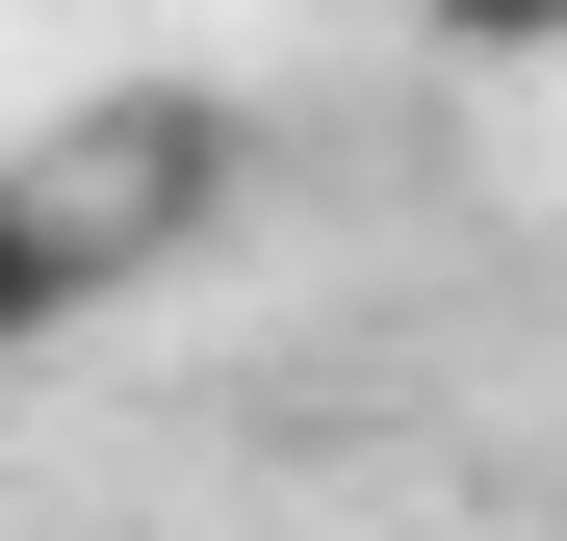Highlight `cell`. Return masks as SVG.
Here are the masks:
<instances>
[{"label":"cell","mask_w":567,"mask_h":541,"mask_svg":"<svg viewBox=\"0 0 567 541\" xmlns=\"http://www.w3.org/2000/svg\"><path fill=\"white\" fill-rule=\"evenodd\" d=\"M52 180H78L130 258H207L258 155H233V104H207V77H130V104H78V129H52Z\"/></svg>","instance_id":"obj_1"},{"label":"cell","mask_w":567,"mask_h":541,"mask_svg":"<svg viewBox=\"0 0 567 541\" xmlns=\"http://www.w3.org/2000/svg\"><path fill=\"white\" fill-rule=\"evenodd\" d=\"M130 284H155V258H130L104 207H78L52 155H0V361H78V335H104Z\"/></svg>","instance_id":"obj_2"},{"label":"cell","mask_w":567,"mask_h":541,"mask_svg":"<svg viewBox=\"0 0 567 541\" xmlns=\"http://www.w3.org/2000/svg\"><path fill=\"white\" fill-rule=\"evenodd\" d=\"M413 27H439L464 77H542V52H567V0H413Z\"/></svg>","instance_id":"obj_3"}]
</instances>
